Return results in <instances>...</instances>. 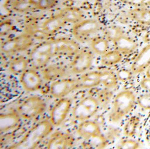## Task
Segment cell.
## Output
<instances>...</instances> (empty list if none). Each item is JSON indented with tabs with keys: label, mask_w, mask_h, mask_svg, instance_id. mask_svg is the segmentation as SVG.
Returning a JSON list of instances; mask_svg holds the SVG:
<instances>
[{
	"label": "cell",
	"mask_w": 150,
	"mask_h": 149,
	"mask_svg": "<svg viewBox=\"0 0 150 149\" xmlns=\"http://www.w3.org/2000/svg\"><path fill=\"white\" fill-rule=\"evenodd\" d=\"M53 56L51 40L45 41L37 45L30 52L29 56V64L33 69L45 67Z\"/></svg>",
	"instance_id": "5"
},
{
	"label": "cell",
	"mask_w": 150,
	"mask_h": 149,
	"mask_svg": "<svg viewBox=\"0 0 150 149\" xmlns=\"http://www.w3.org/2000/svg\"><path fill=\"white\" fill-rule=\"evenodd\" d=\"M143 40L145 43H150V31H147L143 38Z\"/></svg>",
	"instance_id": "36"
},
{
	"label": "cell",
	"mask_w": 150,
	"mask_h": 149,
	"mask_svg": "<svg viewBox=\"0 0 150 149\" xmlns=\"http://www.w3.org/2000/svg\"><path fill=\"white\" fill-rule=\"evenodd\" d=\"M116 75L111 72H102V82L106 88H110L115 86L117 83Z\"/></svg>",
	"instance_id": "28"
},
{
	"label": "cell",
	"mask_w": 150,
	"mask_h": 149,
	"mask_svg": "<svg viewBox=\"0 0 150 149\" xmlns=\"http://www.w3.org/2000/svg\"><path fill=\"white\" fill-rule=\"evenodd\" d=\"M94 59L93 52L86 48L79 50L70 64V70L74 74L84 73L92 66Z\"/></svg>",
	"instance_id": "11"
},
{
	"label": "cell",
	"mask_w": 150,
	"mask_h": 149,
	"mask_svg": "<svg viewBox=\"0 0 150 149\" xmlns=\"http://www.w3.org/2000/svg\"><path fill=\"white\" fill-rule=\"evenodd\" d=\"M51 40L54 57L74 55L79 50L78 44L71 39L59 38Z\"/></svg>",
	"instance_id": "12"
},
{
	"label": "cell",
	"mask_w": 150,
	"mask_h": 149,
	"mask_svg": "<svg viewBox=\"0 0 150 149\" xmlns=\"http://www.w3.org/2000/svg\"><path fill=\"white\" fill-rule=\"evenodd\" d=\"M99 102L94 97H85L74 108L73 117L80 122L88 120L96 114L99 109Z\"/></svg>",
	"instance_id": "8"
},
{
	"label": "cell",
	"mask_w": 150,
	"mask_h": 149,
	"mask_svg": "<svg viewBox=\"0 0 150 149\" xmlns=\"http://www.w3.org/2000/svg\"><path fill=\"white\" fill-rule=\"evenodd\" d=\"M105 37L108 41L112 42L123 35L122 29L118 25H111L107 27L104 32Z\"/></svg>",
	"instance_id": "27"
},
{
	"label": "cell",
	"mask_w": 150,
	"mask_h": 149,
	"mask_svg": "<svg viewBox=\"0 0 150 149\" xmlns=\"http://www.w3.org/2000/svg\"><path fill=\"white\" fill-rule=\"evenodd\" d=\"M150 65V43L139 52L131 65V70L134 74L143 72Z\"/></svg>",
	"instance_id": "17"
},
{
	"label": "cell",
	"mask_w": 150,
	"mask_h": 149,
	"mask_svg": "<svg viewBox=\"0 0 150 149\" xmlns=\"http://www.w3.org/2000/svg\"><path fill=\"white\" fill-rule=\"evenodd\" d=\"M72 105V101L68 98L60 99L52 109L50 121L53 126H59L65 120Z\"/></svg>",
	"instance_id": "13"
},
{
	"label": "cell",
	"mask_w": 150,
	"mask_h": 149,
	"mask_svg": "<svg viewBox=\"0 0 150 149\" xmlns=\"http://www.w3.org/2000/svg\"><path fill=\"white\" fill-rule=\"evenodd\" d=\"M45 101L38 96H32L24 100L17 108V112L21 117L30 119L36 117L46 110Z\"/></svg>",
	"instance_id": "6"
},
{
	"label": "cell",
	"mask_w": 150,
	"mask_h": 149,
	"mask_svg": "<svg viewBox=\"0 0 150 149\" xmlns=\"http://www.w3.org/2000/svg\"><path fill=\"white\" fill-rule=\"evenodd\" d=\"M78 89L79 88L77 80L60 79L53 82L50 91L53 97L61 99Z\"/></svg>",
	"instance_id": "14"
},
{
	"label": "cell",
	"mask_w": 150,
	"mask_h": 149,
	"mask_svg": "<svg viewBox=\"0 0 150 149\" xmlns=\"http://www.w3.org/2000/svg\"><path fill=\"white\" fill-rule=\"evenodd\" d=\"M59 0H15L12 8L18 12L46 10L54 7Z\"/></svg>",
	"instance_id": "10"
},
{
	"label": "cell",
	"mask_w": 150,
	"mask_h": 149,
	"mask_svg": "<svg viewBox=\"0 0 150 149\" xmlns=\"http://www.w3.org/2000/svg\"><path fill=\"white\" fill-rule=\"evenodd\" d=\"M146 77H148V78H150V65L147 67L146 70Z\"/></svg>",
	"instance_id": "37"
},
{
	"label": "cell",
	"mask_w": 150,
	"mask_h": 149,
	"mask_svg": "<svg viewBox=\"0 0 150 149\" xmlns=\"http://www.w3.org/2000/svg\"><path fill=\"white\" fill-rule=\"evenodd\" d=\"M29 63V59L21 55L14 58L9 64V69L14 74H21L27 69Z\"/></svg>",
	"instance_id": "23"
},
{
	"label": "cell",
	"mask_w": 150,
	"mask_h": 149,
	"mask_svg": "<svg viewBox=\"0 0 150 149\" xmlns=\"http://www.w3.org/2000/svg\"><path fill=\"white\" fill-rule=\"evenodd\" d=\"M100 26L97 20L92 18L81 20L74 24L72 28V34L79 42H85L91 36L100 30Z\"/></svg>",
	"instance_id": "9"
},
{
	"label": "cell",
	"mask_w": 150,
	"mask_h": 149,
	"mask_svg": "<svg viewBox=\"0 0 150 149\" xmlns=\"http://www.w3.org/2000/svg\"><path fill=\"white\" fill-rule=\"evenodd\" d=\"M113 42L115 50L123 55H126L133 52L137 46V42L134 39L124 34Z\"/></svg>",
	"instance_id": "19"
},
{
	"label": "cell",
	"mask_w": 150,
	"mask_h": 149,
	"mask_svg": "<svg viewBox=\"0 0 150 149\" xmlns=\"http://www.w3.org/2000/svg\"><path fill=\"white\" fill-rule=\"evenodd\" d=\"M139 147V143L132 139L123 140L117 146V148L121 149H136Z\"/></svg>",
	"instance_id": "31"
},
{
	"label": "cell",
	"mask_w": 150,
	"mask_h": 149,
	"mask_svg": "<svg viewBox=\"0 0 150 149\" xmlns=\"http://www.w3.org/2000/svg\"><path fill=\"white\" fill-rule=\"evenodd\" d=\"M91 46L95 53L102 55L108 51V40L105 37H96L92 39Z\"/></svg>",
	"instance_id": "25"
},
{
	"label": "cell",
	"mask_w": 150,
	"mask_h": 149,
	"mask_svg": "<svg viewBox=\"0 0 150 149\" xmlns=\"http://www.w3.org/2000/svg\"><path fill=\"white\" fill-rule=\"evenodd\" d=\"M74 138L68 133L56 132L52 135L47 144L49 149H66L71 148L74 143Z\"/></svg>",
	"instance_id": "16"
},
{
	"label": "cell",
	"mask_w": 150,
	"mask_h": 149,
	"mask_svg": "<svg viewBox=\"0 0 150 149\" xmlns=\"http://www.w3.org/2000/svg\"><path fill=\"white\" fill-rule=\"evenodd\" d=\"M76 20L77 14L74 8H64L44 21L38 30L43 37H48L57 32L67 23H74Z\"/></svg>",
	"instance_id": "2"
},
{
	"label": "cell",
	"mask_w": 150,
	"mask_h": 149,
	"mask_svg": "<svg viewBox=\"0 0 150 149\" xmlns=\"http://www.w3.org/2000/svg\"><path fill=\"white\" fill-rule=\"evenodd\" d=\"M129 17L137 23L150 25V9L146 7H135L128 12Z\"/></svg>",
	"instance_id": "22"
},
{
	"label": "cell",
	"mask_w": 150,
	"mask_h": 149,
	"mask_svg": "<svg viewBox=\"0 0 150 149\" xmlns=\"http://www.w3.org/2000/svg\"><path fill=\"white\" fill-rule=\"evenodd\" d=\"M21 117L17 112H11L1 115V132L5 133L16 128L21 122Z\"/></svg>",
	"instance_id": "21"
},
{
	"label": "cell",
	"mask_w": 150,
	"mask_h": 149,
	"mask_svg": "<svg viewBox=\"0 0 150 149\" xmlns=\"http://www.w3.org/2000/svg\"><path fill=\"white\" fill-rule=\"evenodd\" d=\"M20 82L25 90L32 92L39 90L42 86L41 76L35 69H27L21 74Z\"/></svg>",
	"instance_id": "15"
},
{
	"label": "cell",
	"mask_w": 150,
	"mask_h": 149,
	"mask_svg": "<svg viewBox=\"0 0 150 149\" xmlns=\"http://www.w3.org/2000/svg\"><path fill=\"white\" fill-rule=\"evenodd\" d=\"M121 2L134 7L150 6V0H119Z\"/></svg>",
	"instance_id": "32"
},
{
	"label": "cell",
	"mask_w": 150,
	"mask_h": 149,
	"mask_svg": "<svg viewBox=\"0 0 150 149\" xmlns=\"http://www.w3.org/2000/svg\"><path fill=\"white\" fill-rule=\"evenodd\" d=\"M112 96L111 92H110L108 90H103L100 93L99 99L100 102L101 103L106 102L107 101L110 99V97Z\"/></svg>",
	"instance_id": "34"
},
{
	"label": "cell",
	"mask_w": 150,
	"mask_h": 149,
	"mask_svg": "<svg viewBox=\"0 0 150 149\" xmlns=\"http://www.w3.org/2000/svg\"><path fill=\"white\" fill-rule=\"evenodd\" d=\"M139 106L146 110H150V93L141 95L137 99Z\"/></svg>",
	"instance_id": "29"
},
{
	"label": "cell",
	"mask_w": 150,
	"mask_h": 149,
	"mask_svg": "<svg viewBox=\"0 0 150 149\" xmlns=\"http://www.w3.org/2000/svg\"><path fill=\"white\" fill-rule=\"evenodd\" d=\"M102 78V72L92 71L83 74L76 80L79 89H90L101 83Z\"/></svg>",
	"instance_id": "18"
},
{
	"label": "cell",
	"mask_w": 150,
	"mask_h": 149,
	"mask_svg": "<svg viewBox=\"0 0 150 149\" xmlns=\"http://www.w3.org/2000/svg\"><path fill=\"white\" fill-rule=\"evenodd\" d=\"M66 67L62 64H54L43 68L42 74L45 80L54 82L63 77L66 73Z\"/></svg>",
	"instance_id": "20"
},
{
	"label": "cell",
	"mask_w": 150,
	"mask_h": 149,
	"mask_svg": "<svg viewBox=\"0 0 150 149\" xmlns=\"http://www.w3.org/2000/svg\"><path fill=\"white\" fill-rule=\"evenodd\" d=\"M139 122L140 119L137 116H133L130 117L124 127L123 132L125 136L129 137L133 136L136 134Z\"/></svg>",
	"instance_id": "26"
},
{
	"label": "cell",
	"mask_w": 150,
	"mask_h": 149,
	"mask_svg": "<svg viewBox=\"0 0 150 149\" xmlns=\"http://www.w3.org/2000/svg\"><path fill=\"white\" fill-rule=\"evenodd\" d=\"M140 86L143 89L150 93V78L146 77L142 80Z\"/></svg>",
	"instance_id": "35"
},
{
	"label": "cell",
	"mask_w": 150,
	"mask_h": 149,
	"mask_svg": "<svg viewBox=\"0 0 150 149\" xmlns=\"http://www.w3.org/2000/svg\"><path fill=\"white\" fill-rule=\"evenodd\" d=\"M122 54L116 50L109 51L102 55L101 63L105 66H111L122 60Z\"/></svg>",
	"instance_id": "24"
},
{
	"label": "cell",
	"mask_w": 150,
	"mask_h": 149,
	"mask_svg": "<svg viewBox=\"0 0 150 149\" xmlns=\"http://www.w3.org/2000/svg\"><path fill=\"white\" fill-rule=\"evenodd\" d=\"M53 129L50 121L45 120L39 122L26 133L22 139L9 149H35L49 136Z\"/></svg>",
	"instance_id": "1"
},
{
	"label": "cell",
	"mask_w": 150,
	"mask_h": 149,
	"mask_svg": "<svg viewBox=\"0 0 150 149\" xmlns=\"http://www.w3.org/2000/svg\"><path fill=\"white\" fill-rule=\"evenodd\" d=\"M136 97L132 91H121L115 97L113 107L109 115L111 122H117L128 115L135 105Z\"/></svg>",
	"instance_id": "3"
},
{
	"label": "cell",
	"mask_w": 150,
	"mask_h": 149,
	"mask_svg": "<svg viewBox=\"0 0 150 149\" xmlns=\"http://www.w3.org/2000/svg\"><path fill=\"white\" fill-rule=\"evenodd\" d=\"M132 72L125 68L119 69L117 72L116 77L117 80L122 82H125L128 81L131 78Z\"/></svg>",
	"instance_id": "30"
},
{
	"label": "cell",
	"mask_w": 150,
	"mask_h": 149,
	"mask_svg": "<svg viewBox=\"0 0 150 149\" xmlns=\"http://www.w3.org/2000/svg\"><path fill=\"white\" fill-rule=\"evenodd\" d=\"M33 44V37L28 33H24L3 42L1 46V51L6 54H14L27 51Z\"/></svg>",
	"instance_id": "7"
},
{
	"label": "cell",
	"mask_w": 150,
	"mask_h": 149,
	"mask_svg": "<svg viewBox=\"0 0 150 149\" xmlns=\"http://www.w3.org/2000/svg\"><path fill=\"white\" fill-rule=\"evenodd\" d=\"M147 27L148 26L146 25L137 23L135 25H133L132 27L131 30L134 33L139 34L146 31L147 30Z\"/></svg>",
	"instance_id": "33"
},
{
	"label": "cell",
	"mask_w": 150,
	"mask_h": 149,
	"mask_svg": "<svg viewBox=\"0 0 150 149\" xmlns=\"http://www.w3.org/2000/svg\"><path fill=\"white\" fill-rule=\"evenodd\" d=\"M80 136L90 142L93 147L101 149L105 147L107 141L100 129V127L95 122L86 120L79 125L77 130Z\"/></svg>",
	"instance_id": "4"
}]
</instances>
